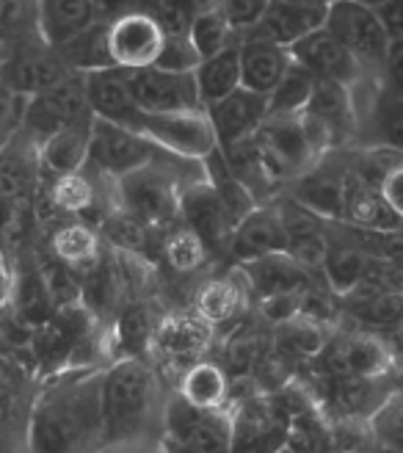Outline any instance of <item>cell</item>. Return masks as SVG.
Segmentation results:
<instances>
[{
    "label": "cell",
    "mask_w": 403,
    "mask_h": 453,
    "mask_svg": "<svg viewBox=\"0 0 403 453\" xmlns=\"http://www.w3.org/2000/svg\"><path fill=\"white\" fill-rule=\"evenodd\" d=\"M158 453H166V450H163V448H161V445H158Z\"/></svg>",
    "instance_id": "be15d7a7"
},
{
    "label": "cell",
    "mask_w": 403,
    "mask_h": 453,
    "mask_svg": "<svg viewBox=\"0 0 403 453\" xmlns=\"http://www.w3.org/2000/svg\"><path fill=\"white\" fill-rule=\"evenodd\" d=\"M268 351H262L260 337L252 332H238L227 349H224V371L230 373L232 381L238 379H252L255 371L260 368V362Z\"/></svg>",
    "instance_id": "bcb514c9"
},
{
    "label": "cell",
    "mask_w": 403,
    "mask_h": 453,
    "mask_svg": "<svg viewBox=\"0 0 403 453\" xmlns=\"http://www.w3.org/2000/svg\"><path fill=\"white\" fill-rule=\"evenodd\" d=\"M100 230L117 252H127V255H136V257L147 255L149 241H152V226H147L136 216H130L119 205L108 213V219L100 224Z\"/></svg>",
    "instance_id": "b9f144b4"
},
{
    "label": "cell",
    "mask_w": 403,
    "mask_h": 453,
    "mask_svg": "<svg viewBox=\"0 0 403 453\" xmlns=\"http://www.w3.org/2000/svg\"><path fill=\"white\" fill-rule=\"evenodd\" d=\"M50 243V249L56 252L58 260H64L70 265L78 277L92 274V271L105 260V249L100 241L97 226L86 224V221H70V224H61L56 230L44 238Z\"/></svg>",
    "instance_id": "83f0119b"
},
{
    "label": "cell",
    "mask_w": 403,
    "mask_h": 453,
    "mask_svg": "<svg viewBox=\"0 0 403 453\" xmlns=\"http://www.w3.org/2000/svg\"><path fill=\"white\" fill-rule=\"evenodd\" d=\"M130 92L144 113H186V111H208L199 95L196 73H169L161 66L149 70H125Z\"/></svg>",
    "instance_id": "7c38bea8"
},
{
    "label": "cell",
    "mask_w": 403,
    "mask_h": 453,
    "mask_svg": "<svg viewBox=\"0 0 403 453\" xmlns=\"http://www.w3.org/2000/svg\"><path fill=\"white\" fill-rule=\"evenodd\" d=\"M378 191H382L387 205L403 219V164L390 166L382 174V180H378Z\"/></svg>",
    "instance_id": "db71d44e"
},
{
    "label": "cell",
    "mask_w": 403,
    "mask_h": 453,
    "mask_svg": "<svg viewBox=\"0 0 403 453\" xmlns=\"http://www.w3.org/2000/svg\"><path fill=\"white\" fill-rule=\"evenodd\" d=\"M188 39L196 48V53L202 56V61H205V58L218 56L221 50H227L230 44H235L238 34L230 26V19H227V14H224V9L218 6V9H210V12L199 14L194 19V26L188 31Z\"/></svg>",
    "instance_id": "ee69618b"
},
{
    "label": "cell",
    "mask_w": 403,
    "mask_h": 453,
    "mask_svg": "<svg viewBox=\"0 0 403 453\" xmlns=\"http://www.w3.org/2000/svg\"><path fill=\"white\" fill-rule=\"evenodd\" d=\"M183 186L186 180L177 177L174 169L163 166L155 157V164L117 180V205L152 226V230H161L180 216Z\"/></svg>",
    "instance_id": "3957f363"
},
{
    "label": "cell",
    "mask_w": 403,
    "mask_h": 453,
    "mask_svg": "<svg viewBox=\"0 0 403 453\" xmlns=\"http://www.w3.org/2000/svg\"><path fill=\"white\" fill-rule=\"evenodd\" d=\"M287 255L293 257L299 265H304L307 271H312V268L323 271V263H326V255H329V235L323 230L290 235Z\"/></svg>",
    "instance_id": "681fc988"
},
{
    "label": "cell",
    "mask_w": 403,
    "mask_h": 453,
    "mask_svg": "<svg viewBox=\"0 0 403 453\" xmlns=\"http://www.w3.org/2000/svg\"><path fill=\"white\" fill-rule=\"evenodd\" d=\"M271 4L274 0H221V9L240 39L260 26V19L265 17L268 9H271Z\"/></svg>",
    "instance_id": "f907efd6"
},
{
    "label": "cell",
    "mask_w": 403,
    "mask_h": 453,
    "mask_svg": "<svg viewBox=\"0 0 403 453\" xmlns=\"http://www.w3.org/2000/svg\"><path fill=\"white\" fill-rule=\"evenodd\" d=\"M387 376L382 379H362V376H343V379H323L326 381V401L343 420H370L384 401L395 390H384Z\"/></svg>",
    "instance_id": "d4e9b609"
},
{
    "label": "cell",
    "mask_w": 403,
    "mask_h": 453,
    "mask_svg": "<svg viewBox=\"0 0 403 453\" xmlns=\"http://www.w3.org/2000/svg\"><path fill=\"white\" fill-rule=\"evenodd\" d=\"M348 376L382 379L392 368V354L382 334H340Z\"/></svg>",
    "instance_id": "d6a6232c"
},
{
    "label": "cell",
    "mask_w": 403,
    "mask_h": 453,
    "mask_svg": "<svg viewBox=\"0 0 403 453\" xmlns=\"http://www.w3.org/2000/svg\"><path fill=\"white\" fill-rule=\"evenodd\" d=\"M218 6L221 0H144L141 12L158 17L169 36H188L194 19Z\"/></svg>",
    "instance_id": "f6af8a7d"
},
{
    "label": "cell",
    "mask_w": 403,
    "mask_h": 453,
    "mask_svg": "<svg viewBox=\"0 0 403 453\" xmlns=\"http://www.w3.org/2000/svg\"><path fill=\"white\" fill-rule=\"evenodd\" d=\"M293 56L265 39H240V66H243V88L271 97L277 86L287 75Z\"/></svg>",
    "instance_id": "603a6c76"
},
{
    "label": "cell",
    "mask_w": 403,
    "mask_h": 453,
    "mask_svg": "<svg viewBox=\"0 0 403 453\" xmlns=\"http://www.w3.org/2000/svg\"><path fill=\"white\" fill-rule=\"evenodd\" d=\"M296 202L321 219L346 216V177L331 174H304V183L296 191Z\"/></svg>",
    "instance_id": "836d02e7"
},
{
    "label": "cell",
    "mask_w": 403,
    "mask_h": 453,
    "mask_svg": "<svg viewBox=\"0 0 403 453\" xmlns=\"http://www.w3.org/2000/svg\"><path fill=\"white\" fill-rule=\"evenodd\" d=\"M296 64H301L307 73H312L318 81H334L348 86L351 92L365 81L368 66L356 58L348 48L334 39L326 28L301 39L296 48H290Z\"/></svg>",
    "instance_id": "5bb4252c"
},
{
    "label": "cell",
    "mask_w": 403,
    "mask_h": 453,
    "mask_svg": "<svg viewBox=\"0 0 403 453\" xmlns=\"http://www.w3.org/2000/svg\"><path fill=\"white\" fill-rule=\"evenodd\" d=\"M243 310H246V293L235 280H213L196 296V315L210 329L235 324Z\"/></svg>",
    "instance_id": "1f68e13d"
},
{
    "label": "cell",
    "mask_w": 403,
    "mask_h": 453,
    "mask_svg": "<svg viewBox=\"0 0 403 453\" xmlns=\"http://www.w3.org/2000/svg\"><path fill=\"white\" fill-rule=\"evenodd\" d=\"M88 113H95V111L88 105L86 75L75 73L66 81H61L58 86L48 88V92H42L31 100V111H28V119L22 130L44 144L50 135L86 119Z\"/></svg>",
    "instance_id": "8fae6325"
},
{
    "label": "cell",
    "mask_w": 403,
    "mask_h": 453,
    "mask_svg": "<svg viewBox=\"0 0 403 453\" xmlns=\"http://www.w3.org/2000/svg\"><path fill=\"white\" fill-rule=\"evenodd\" d=\"M287 243H290V233H287V226H285L282 213L260 208L252 219H246L238 226V230L232 233L230 252L243 265V263L260 260L265 255L287 252Z\"/></svg>",
    "instance_id": "7402d4cb"
},
{
    "label": "cell",
    "mask_w": 403,
    "mask_h": 453,
    "mask_svg": "<svg viewBox=\"0 0 403 453\" xmlns=\"http://www.w3.org/2000/svg\"><path fill=\"white\" fill-rule=\"evenodd\" d=\"M329 332L323 324L307 319V315H299V319L287 321L282 326H274V346L277 351H282L290 359H316L326 343H329Z\"/></svg>",
    "instance_id": "d590c367"
},
{
    "label": "cell",
    "mask_w": 403,
    "mask_h": 453,
    "mask_svg": "<svg viewBox=\"0 0 403 453\" xmlns=\"http://www.w3.org/2000/svg\"><path fill=\"white\" fill-rule=\"evenodd\" d=\"M309 117H316L318 122H323L334 135L340 130L351 127L354 122V92L343 83H334V81H318L316 83V92H312V100L307 105Z\"/></svg>",
    "instance_id": "e575fe53"
},
{
    "label": "cell",
    "mask_w": 403,
    "mask_h": 453,
    "mask_svg": "<svg viewBox=\"0 0 403 453\" xmlns=\"http://www.w3.org/2000/svg\"><path fill=\"white\" fill-rule=\"evenodd\" d=\"M161 448H163L166 453H199L196 448H191V445H186V442H177V440H171V437H161Z\"/></svg>",
    "instance_id": "94428289"
},
{
    "label": "cell",
    "mask_w": 403,
    "mask_h": 453,
    "mask_svg": "<svg viewBox=\"0 0 403 453\" xmlns=\"http://www.w3.org/2000/svg\"><path fill=\"white\" fill-rule=\"evenodd\" d=\"M163 319L155 315V310L144 302L130 304L117 319V346L125 351V357H141L147 349H152V340L158 334Z\"/></svg>",
    "instance_id": "f35d334b"
},
{
    "label": "cell",
    "mask_w": 403,
    "mask_h": 453,
    "mask_svg": "<svg viewBox=\"0 0 403 453\" xmlns=\"http://www.w3.org/2000/svg\"><path fill=\"white\" fill-rule=\"evenodd\" d=\"M169 34L149 12H127L108 22L110 58L119 70H149L161 61Z\"/></svg>",
    "instance_id": "30bf717a"
},
{
    "label": "cell",
    "mask_w": 403,
    "mask_h": 453,
    "mask_svg": "<svg viewBox=\"0 0 403 453\" xmlns=\"http://www.w3.org/2000/svg\"><path fill=\"white\" fill-rule=\"evenodd\" d=\"M293 410L277 395H249L232 412V453H285Z\"/></svg>",
    "instance_id": "8992f818"
},
{
    "label": "cell",
    "mask_w": 403,
    "mask_h": 453,
    "mask_svg": "<svg viewBox=\"0 0 403 453\" xmlns=\"http://www.w3.org/2000/svg\"><path fill=\"white\" fill-rule=\"evenodd\" d=\"M58 56L72 73L88 75L100 70H114V58H110V44H108V22L100 19L95 22L86 34L75 36L72 42H66L64 48H58Z\"/></svg>",
    "instance_id": "4dcf8cb0"
},
{
    "label": "cell",
    "mask_w": 403,
    "mask_h": 453,
    "mask_svg": "<svg viewBox=\"0 0 403 453\" xmlns=\"http://www.w3.org/2000/svg\"><path fill=\"white\" fill-rule=\"evenodd\" d=\"M370 432L382 448L403 453V390H395L382 410L370 418Z\"/></svg>",
    "instance_id": "c3c4849f"
},
{
    "label": "cell",
    "mask_w": 403,
    "mask_h": 453,
    "mask_svg": "<svg viewBox=\"0 0 403 453\" xmlns=\"http://www.w3.org/2000/svg\"><path fill=\"white\" fill-rule=\"evenodd\" d=\"M177 393L191 406H196V410H224V406L230 403L232 379L218 362L202 359L180 379Z\"/></svg>",
    "instance_id": "f546056e"
},
{
    "label": "cell",
    "mask_w": 403,
    "mask_h": 453,
    "mask_svg": "<svg viewBox=\"0 0 403 453\" xmlns=\"http://www.w3.org/2000/svg\"><path fill=\"white\" fill-rule=\"evenodd\" d=\"M331 453H356V450H331Z\"/></svg>",
    "instance_id": "6125c7cd"
},
{
    "label": "cell",
    "mask_w": 403,
    "mask_h": 453,
    "mask_svg": "<svg viewBox=\"0 0 403 453\" xmlns=\"http://www.w3.org/2000/svg\"><path fill=\"white\" fill-rule=\"evenodd\" d=\"M316 83L318 78L307 73L301 64H290L287 75L271 95V117H299V113H304L312 100V92H316Z\"/></svg>",
    "instance_id": "7bdbcfd3"
},
{
    "label": "cell",
    "mask_w": 403,
    "mask_h": 453,
    "mask_svg": "<svg viewBox=\"0 0 403 453\" xmlns=\"http://www.w3.org/2000/svg\"><path fill=\"white\" fill-rule=\"evenodd\" d=\"M373 257L368 249L360 243V238L354 235H334L329 238V255L323 263V274L331 288V293L348 299L356 290L362 288V282L370 274Z\"/></svg>",
    "instance_id": "44dd1931"
},
{
    "label": "cell",
    "mask_w": 403,
    "mask_h": 453,
    "mask_svg": "<svg viewBox=\"0 0 403 453\" xmlns=\"http://www.w3.org/2000/svg\"><path fill=\"white\" fill-rule=\"evenodd\" d=\"M4 56L26 48L34 42H44L39 28V0H4Z\"/></svg>",
    "instance_id": "ab89813d"
},
{
    "label": "cell",
    "mask_w": 403,
    "mask_h": 453,
    "mask_svg": "<svg viewBox=\"0 0 403 453\" xmlns=\"http://www.w3.org/2000/svg\"><path fill=\"white\" fill-rule=\"evenodd\" d=\"M161 442H152V440H133V442H114V445H105L100 448V453H158Z\"/></svg>",
    "instance_id": "680465c9"
},
{
    "label": "cell",
    "mask_w": 403,
    "mask_h": 453,
    "mask_svg": "<svg viewBox=\"0 0 403 453\" xmlns=\"http://www.w3.org/2000/svg\"><path fill=\"white\" fill-rule=\"evenodd\" d=\"M34 260L39 265V274L48 285L50 296L56 302V307H75V304H83V282L75 271L66 265L64 260L56 257V252L50 249V243L44 241L36 252H34Z\"/></svg>",
    "instance_id": "74e56055"
},
{
    "label": "cell",
    "mask_w": 403,
    "mask_h": 453,
    "mask_svg": "<svg viewBox=\"0 0 403 453\" xmlns=\"http://www.w3.org/2000/svg\"><path fill=\"white\" fill-rule=\"evenodd\" d=\"M210 326L199 315H169L161 321L158 334L152 340V351L158 354L166 365L180 368L183 376L202 362V351L208 349Z\"/></svg>",
    "instance_id": "e0dca14e"
},
{
    "label": "cell",
    "mask_w": 403,
    "mask_h": 453,
    "mask_svg": "<svg viewBox=\"0 0 403 453\" xmlns=\"http://www.w3.org/2000/svg\"><path fill=\"white\" fill-rule=\"evenodd\" d=\"M378 17H382L390 39L403 42V0H390L387 6L378 9Z\"/></svg>",
    "instance_id": "9f6ffc18"
},
{
    "label": "cell",
    "mask_w": 403,
    "mask_h": 453,
    "mask_svg": "<svg viewBox=\"0 0 403 453\" xmlns=\"http://www.w3.org/2000/svg\"><path fill=\"white\" fill-rule=\"evenodd\" d=\"M346 221H351L360 230L370 233H398L400 216L387 205L378 186L368 183L360 174H348L346 177Z\"/></svg>",
    "instance_id": "484cf974"
},
{
    "label": "cell",
    "mask_w": 403,
    "mask_h": 453,
    "mask_svg": "<svg viewBox=\"0 0 403 453\" xmlns=\"http://www.w3.org/2000/svg\"><path fill=\"white\" fill-rule=\"evenodd\" d=\"M351 312L365 326H373L378 332H390L398 324H403V290H370L354 296Z\"/></svg>",
    "instance_id": "60d3db41"
},
{
    "label": "cell",
    "mask_w": 403,
    "mask_h": 453,
    "mask_svg": "<svg viewBox=\"0 0 403 453\" xmlns=\"http://www.w3.org/2000/svg\"><path fill=\"white\" fill-rule=\"evenodd\" d=\"M166 403L158 368L144 357H122L103 376V448L114 442H161Z\"/></svg>",
    "instance_id": "7a4b0ae2"
},
{
    "label": "cell",
    "mask_w": 403,
    "mask_h": 453,
    "mask_svg": "<svg viewBox=\"0 0 403 453\" xmlns=\"http://www.w3.org/2000/svg\"><path fill=\"white\" fill-rule=\"evenodd\" d=\"M199 64H202V56L196 53L188 36H169L166 48L161 53V61L155 66H161V70H169V73L194 75L199 70Z\"/></svg>",
    "instance_id": "816d5d0a"
},
{
    "label": "cell",
    "mask_w": 403,
    "mask_h": 453,
    "mask_svg": "<svg viewBox=\"0 0 403 453\" xmlns=\"http://www.w3.org/2000/svg\"><path fill=\"white\" fill-rule=\"evenodd\" d=\"M208 117L213 122L218 147L227 150L246 139H255L260 133L265 119L271 117V97L249 92V88H238L227 100L210 105Z\"/></svg>",
    "instance_id": "9a60e30c"
},
{
    "label": "cell",
    "mask_w": 403,
    "mask_h": 453,
    "mask_svg": "<svg viewBox=\"0 0 403 453\" xmlns=\"http://www.w3.org/2000/svg\"><path fill=\"white\" fill-rule=\"evenodd\" d=\"M95 22H100L95 0H39L42 36L56 50L86 34Z\"/></svg>",
    "instance_id": "4316f807"
},
{
    "label": "cell",
    "mask_w": 403,
    "mask_h": 453,
    "mask_svg": "<svg viewBox=\"0 0 403 453\" xmlns=\"http://www.w3.org/2000/svg\"><path fill=\"white\" fill-rule=\"evenodd\" d=\"M75 75L48 42H34L4 56V88L11 95L36 97Z\"/></svg>",
    "instance_id": "4fadbf2b"
},
{
    "label": "cell",
    "mask_w": 403,
    "mask_h": 453,
    "mask_svg": "<svg viewBox=\"0 0 403 453\" xmlns=\"http://www.w3.org/2000/svg\"><path fill=\"white\" fill-rule=\"evenodd\" d=\"M382 73H384L387 83L392 86V92L403 95V42H392Z\"/></svg>",
    "instance_id": "11a10c76"
},
{
    "label": "cell",
    "mask_w": 403,
    "mask_h": 453,
    "mask_svg": "<svg viewBox=\"0 0 403 453\" xmlns=\"http://www.w3.org/2000/svg\"><path fill=\"white\" fill-rule=\"evenodd\" d=\"M378 130H382V142L387 147L403 152V95L382 111V117H378Z\"/></svg>",
    "instance_id": "f5cc1de1"
},
{
    "label": "cell",
    "mask_w": 403,
    "mask_h": 453,
    "mask_svg": "<svg viewBox=\"0 0 403 453\" xmlns=\"http://www.w3.org/2000/svg\"><path fill=\"white\" fill-rule=\"evenodd\" d=\"M136 133H141L158 150L183 157V161H208L216 150H221L208 111L144 113L136 125Z\"/></svg>",
    "instance_id": "277c9868"
},
{
    "label": "cell",
    "mask_w": 403,
    "mask_h": 453,
    "mask_svg": "<svg viewBox=\"0 0 403 453\" xmlns=\"http://www.w3.org/2000/svg\"><path fill=\"white\" fill-rule=\"evenodd\" d=\"M163 437L186 442L199 453H232V412L196 410L180 393L166 403Z\"/></svg>",
    "instance_id": "ba28073f"
},
{
    "label": "cell",
    "mask_w": 403,
    "mask_h": 453,
    "mask_svg": "<svg viewBox=\"0 0 403 453\" xmlns=\"http://www.w3.org/2000/svg\"><path fill=\"white\" fill-rule=\"evenodd\" d=\"M243 277L249 282V290L255 296H260V302L287 296V293H301L309 288L307 268L299 265L287 252L265 255L260 260L243 263Z\"/></svg>",
    "instance_id": "cb8c5ba5"
},
{
    "label": "cell",
    "mask_w": 403,
    "mask_h": 453,
    "mask_svg": "<svg viewBox=\"0 0 403 453\" xmlns=\"http://www.w3.org/2000/svg\"><path fill=\"white\" fill-rule=\"evenodd\" d=\"M144 0H95V9H97V17L110 22L117 19L127 12H141Z\"/></svg>",
    "instance_id": "6f0895ef"
},
{
    "label": "cell",
    "mask_w": 403,
    "mask_h": 453,
    "mask_svg": "<svg viewBox=\"0 0 403 453\" xmlns=\"http://www.w3.org/2000/svg\"><path fill=\"white\" fill-rule=\"evenodd\" d=\"M326 14L329 12L304 9V6L285 4V0H274L271 9H268L265 17L260 19V26L240 39H265V42H274L279 48L290 50V48H296L301 39L323 31Z\"/></svg>",
    "instance_id": "d6986e66"
},
{
    "label": "cell",
    "mask_w": 403,
    "mask_h": 453,
    "mask_svg": "<svg viewBox=\"0 0 403 453\" xmlns=\"http://www.w3.org/2000/svg\"><path fill=\"white\" fill-rule=\"evenodd\" d=\"M86 88H88V105H92L97 119L136 130L139 119L144 117V111L139 108L136 97H133V92H130L125 70L114 66V70L88 73Z\"/></svg>",
    "instance_id": "ac0fdd59"
},
{
    "label": "cell",
    "mask_w": 403,
    "mask_h": 453,
    "mask_svg": "<svg viewBox=\"0 0 403 453\" xmlns=\"http://www.w3.org/2000/svg\"><path fill=\"white\" fill-rule=\"evenodd\" d=\"M158 147L141 133L130 130L125 125H114L97 119L95 135H92V157H88V169H95L105 180H122L133 172H139L158 157Z\"/></svg>",
    "instance_id": "9c48e42d"
},
{
    "label": "cell",
    "mask_w": 403,
    "mask_h": 453,
    "mask_svg": "<svg viewBox=\"0 0 403 453\" xmlns=\"http://www.w3.org/2000/svg\"><path fill=\"white\" fill-rule=\"evenodd\" d=\"M105 368H70L34 393L28 453H100Z\"/></svg>",
    "instance_id": "6da1fadb"
},
{
    "label": "cell",
    "mask_w": 403,
    "mask_h": 453,
    "mask_svg": "<svg viewBox=\"0 0 403 453\" xmlns=\"http://www.w3.org/2000/svg\"><path fill=\"white\" fill-rule=\"evenodd\" d=\"M255 139L262 155V164L274 183L287 177L309 174L316 157L321 155L309 139L301 113L299 117H268Z\"/></svg>",
    "instance_id": "52a82bcc"
},
{
    "label": "cell",
    "mask_w": 403,
    "mask_h": 453,
    "mask_svg": "<svg viewBox=\"0 0 403 453\" xmlns=\"http://www.w3.org/2000/svg\"><path fill=\"white\" fill-rule=\"evenodd\" d=\"M44 194H48V199L53 202V208L58 213H64V216L86 219L88 213H95L100 208L97 186L86 172L66 174V177H53Z\"/></svg>",
    "instance_id": "8d00e7d4"
},
{
    "label": "cell",
    "mask_w": 403,
    "mask_h": 453,
    "mask_svg": "<svg viewBox=\"0 0 403 453\" xmlns=\"http://www.w3.org/2000/svg\"><path fill=\"white\" fill-rule=\"evenodd\" d=\"M323 28L360 58L368 70H384L392 39L376 9L356 4V0H334Z\"/></svg>",
    "instance_id": "5b68a950"
},
{
    "label": "cell",
    "mask_w": 403,
    "mask_h": 453,
    "mask_svg": "<svg viewBox=\"0 0 403 453\" xmlns=\"http://www.w3.org/2000/svg\"><path fill=\"white\" fill-rule=\"evenodd\" d=\"M180 219L188 230H194L208 249H216L221 243L232 241V226L227 219V211L221 205V196L208 177L191 180L180 188Z\"/></svg>",
    "instance_id": "2e32d148"
},
{
    "label": "cell",
    "mask_w": 403,
    "mask_h": 453,
    "mask_svg": "<svg viewBox=\"0 0 403 453\" xmlns=\"http://www.w3.org/2000/svg\"><path fill=\"white\" fill-rule=\"evenodd\" d=\"M97 117L88 113L86 119L58 130L42 144V169L50 177H66L88 169L92 157V135H95Z\"/></svg>",
    "instance_id": "ffe728a7"
},
{
    "label": "cell",
    "mask_w": 403,
    "mask_h": 453,
    "mask_svg": "<svg viewBox=\"0 0 403 453\" xmlns=\"http://www.w3.org/2000/svg\"><path fill=\"white\" fill-rule=\"evenodd\" d=\"M163 255L177 274H191V271H196L202 263H205L208 243L202 241L194 230H188V226H180V230H174L166 238Z\"/></svg>",
    "instance_id": "7dc6e473"
},
{
    "label": "cell",
    "mask_w": 403,
    "mask_h": 453,
    "mask_svg": "<svg viewBox=\"0 0 403 453\" xmlns=\"http://www.w3.org/2000/svg\"><path fill=\"white\" fill-rule=\"evenodd\" d=\"M382 340L387 343V349H390L392 359H403V324H398L395 329L384 332V334H382Z\"/></svg>",
    "instance_id": "91938a15"
},
{
    "label": "cell",
    "mask_w": 403,
    "mask_h": 453,
    "mask_svg": "<svg viewBox=\"0 0 403 453\" xmlns=\"http://www.w3.org/2000/svg\"><path fill=\"white\" fill-rule=\"evenodd\" d=\"M196 83L199 95L205 108L227 100L235 95L238 88H243V66H240V39L230 44L227 50H221L213 58H205L196 70Z\"/></svg>",
    "instance_id": "f1b7e54d"
}]
</instances>
